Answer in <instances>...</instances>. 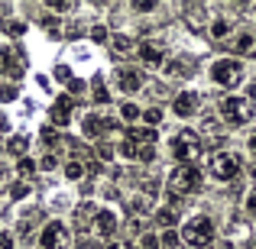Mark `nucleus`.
<instances>
[{
  "instance_id": "f257e3e1",
  "label": "nucleus",
  "mask_w": 256,
  "mask_h": 249,
  "mask_svg": "<svg viewBox=\"0 0 256 249\" xmlns=\"http://www.w3.org/2000/svg\"><path fill=\"white\" fill-rule=\"evenodd\" d=\"M178 237H182V246H188V249H208L218 240V224L208 214H194V217H188L182 224Z\"/></svg>"
},
{
  "instance_id": "f03ea898",
  "label": "nucleus",
  "mask_w": 256,
  "mask_h": 249,
  "mask_svg": "<svg viewBox=\"0 0 256 249\" xmlns=\"http://www.w3.org/2000/svg\"><path fill=\"white\" fill-rule=\"evenodd\" d=\"M208 78H211L218 87H224V91H237L240 84H244V62H240L237 55H220L214 58L211 65H208Z\"/></svg>"
},
{
  "instance_id": "7ed1b4c3",
  "label": "nucleus",
  "mask_w": 256,
  "mask_h": 249,
  "mask_svg": "<svg viewBox=\"0 0 256 249\" xmlns=\"http://www.w3.org/2000/svg\"><path fill=\"white\" fill-rule=\"evenodd\" d=\"M218 113L227 126H246L256 117V104H250L244 94H224L218 100Z\"/></svg>"
},
{
  "instance_id": "20e7f679",
  "label": "nucleus",
  "mask_w": 256,
  "mask_h": 249,
  "mask_svg": "<svg viewBox=\"0 0 256 249\" xmlns=\"http://www.w3.org/2000/svg\"><path fill=\"white\" fill-rule=\"evenodd\" d=\"M169 152L175 156L178 165H194L201 159V152H204V143H201V136L194 130H178L169 139Z\"/></svg>"
},
{
  "instance_id": "39448f33",
  "label": "nucleus",
  "mask_w": 256,
  "mask_h": 249,
  "mask_svg": "<svg viewBox=\"0 0 256 249\" xmlns=\"http://www.w3.org/2000/svg\"><path fill=\"white\" fill-rule=\"evenodd\" d=\"M201 185V172L198 165H172L169 175H166V191L175 194V198H185V194H194Z\"/></svg>"
},
{
  "instance_id": "423d86ee",
  "label": "nucleus",
  "mask_w": 256,
  "mask_h": 249,
  "mask_svg": "<svg viewBox=\"0 0 256 249\" xmlns=\"http://www.w3.org/2000/svg\"><path fill=\"white\" fill-rule=\"evenodd\" d=\"M240 172H244V159H240L234 149L214 152L211 162H208V175H211V178H218V181H234Z\"/></svg>"
},
{
  "instance_id": "0eeeda50",
  "label": "nucleus",
  "mask_w": 256,
  "mask_h": 249,
  "mask_svg": "<svg viewBox=\"0 0 256 249\" xmlns=\"http://www.w3.org/2000/svg\"><path fill=\"white\" fill-rule=\"evenodd\" d=\"M110 84H114V91L124 94V100H126L130 94L143 91V87H146V78H143V71L133 68V65H117V68L110 71Z\"/></svg>"
},
{
  "instance_id": "6e6552de",
  "label": "nucleus",
  "mask_w": 256,
  "mask_h": 249,
  "mask_svg": "<svg viewBox=\"0 0 256 249\" xmlns=\"http://www.w3.org/2000/svg\"><path fill=\"white\" fill-rule=\"evenodd\" d=\"M72 243V233H68V224L65 220H49V224L39 230V249H68Z\"/></svg>"
},
{
  "instance_id": "1a4fd4ad",
  "label": "nucleus",
  "mask_w": 256,
  "mask_h": 249,
  "mask_svg": "<svg viewBox=\"0 0 256 249\" xmlns=\"http://www.w3.org/2000/svg\"><path fill=\"white\" fill-rule=\"evenodd\" d=\"M120 230V217L110 211V207H98L91 217V233L98 240H114V233Z\"/></svg>"
},
{
  "instance_id": "9d476101",
  "label": "nucleus",
  "mask_w": 256,
  "mask_h": 249,
  "mask_svg": "<svg viewBox=\"0 0 256 249\" xmlns=\"http://www.w3.org/2000/svg\"><path fill=\"white\" fill-rule=\"evenodd\" d=\"M136 58L143 62V68H152V71H162V65H166V49H162V42H152V39H143V42H136Z\"/></svg>"
},
{
  "instance_id": "9b49d317",
  "label": "nucleus",
  "mask_w": 256,
  "mask_h": 249,
  "mask_svg": "<svg viewBox=\"0 0 256 249\" xmlns=\"http://www.w3.org/2000/svg\"><path fill=\"white\" fill-rule=\"evenodd\" d=\"M169 110H172L178 120H188V117H194V113L201 110V94H198V91H192V87H185V91H178V94L172 97Z\"/></svg>"
},
{
  "instance_id": "f8f14e48",
  "label": "nucleus",
  "mask_w": 256,
  "mask_h": 249,
  "mask_svg": "<svg viewBox=\"0 0 256 249\" xmlns=\"http://www.w3.org/2000/svg\"><path fill=\"white\" fill-rule=\"evenodd\" d=\"M114 126H117V123H114L110 117H104L100 110H88V113H82V133H84L88 139H100L107 130H114Z\"/></svg>"
},
{
  "instance_id": "ddd939ff",
  "label": "nucleus",
  "mask_w": 256,
  "mask_h": 249,
  "mask_svg": "<svg viewBox=\"0 0 256 249\" xmlns=\"http://www.w3.org/2000/svg\"><path fill=\"white\" fill-rule=\"evenodd\" d=\"M72 113H75V100H72V97H58L56 104H52V110H49V123L68 126L72 123Z\"/></svg>"
},
{
  "instance_id": "4468645a",
  "label": "nucleus",
  "mask_w": 256,
  "mask_h": 249,
  "mask_svg": "<svg viewBox=\"0 0 256 249\" xmlns=\"http://www.w3.org/2000/svg\"><path fill=\"white\" fill-rule=\"evenodd\" d=\"M230 49L237 52V55H256V32L237 29V32L230 36Z\"/></svg>"
},
{
  "instance_id": "2eb2a0df",
  "label": "nucleus",
  "mask_w": 256,
  "mask_h": 249,
  "mask_svg": "<svg viewBox=\"0 0 256 249\" xmlns=\"http://www.w3.org/2000/svg\"><path fill=\"white\" fill-rule=\"evenodd\" d=\"M162 71H166V78H188L194 71V65L188 62L185 55H175V58H166Z\"/></svg>"
},
{
  "instance_id": "dca6fc26",
  "label": "nucleus",
  "mask_w": 256,
  "mask_h": 249,
  "mask_svg": "<svg viewBox=\"0 0 256 249\" xmlns=\"http://www.w3.org/2000/svg\"><path fill=\"white\" fill-rule=\"evenodd\" d=\"M152 224L159 227V233L175 230V227H178V211H175V207H159V211L152 214Z\"/></svg>"
},
{
  "instance_id": "f3484780",
  "label": "nucleus",
  "mask_w": 256,
  "mask_h": 249,
  "mask_svg": "<svg viewBox=\"0 0 256 249\" xmlns=\"http://www.w3.org/2000/svg\"><path fill=\"white\" fill-rule=\"evenodd\" d=\"M126 139L136 146H152L159 139V130H150V126H130L126 130Z\"/></svg>"
},
{
  "instance_id": "a211bd4d",
  "label": "nucleus",
  "mask_w": 256,
  "mask_h": 249,
  "mask_svg": "<svg viewBox=\"0 0 256 249\" xmlns=\"http://www.w3.org/2000/svg\"><path fill=\"white\" fill-rule=\"evenodd\" d=\"M208 36H211L214 42H227V39L234 36V26H230V19H224V16L211 19V26H208Z\"/></svg>"
},
{
  "instance_id": "6ab92c4d",
  "label": "nucleus",
  "mask_w": 256,
  "mask_h": 249,
  "mask_svg": "<svg viewBox=\"0 0 256 249\" xmlns=\"http://www.w3.org/2000/svg\"><path fill=\"white\" fill-rule=\"evenodd\" d=\"M140 120H146V126H150V130H159V126H162V120H166V110L159 104H150V107H143Z\"/></svg>"
},
{
  "instance_id": "aec40b11",
  "label": "nucleus",
  "mask_w": 256,
  "mask_h": 249,
  "mask_svg": "<svg viewBox=\"0 0 256 249\" xmlns=\"http://www.w3.org/2000/svg\"><path fill=\"white\" fill-rule=\"evenodd\" d=\"M117 110H120V120H124V123H136L143 107H140L136 100H124V104H117Z\"/></svg>"
},
{
  "instance_id": "412c9836",
  "label": "nucleus",
  "mask_w": 256,
  "mask_h": 249,
  "mask_svg": "<svg viewBox=\"0 0 256 249\" xmlns=\"http://www.w3.org/2000/svg\"><path fill=\"white\" fill-rule=\"evenodd\" d=\"M62 175H65V181H84V162L68 159V162L62 165Z\"/></svg>"
},
{
  "instance_id": "4be33fe9",
  "label": "nucleus",
  "mask_w": 256,
  "mask_h": 249,
  "mask_svg": "<svg viewBox=\"0 0 256 249\" xmlns=\"http://www.w3.org/2000/svg\"><path fill=\"white\" fill-rule=\"evenodd\" d=\"M91 97H94V104H110V91H107L104 81H100V75L91 81Z\"/></svg>"
},
{
  "instance_id": "5701e85b",
  "label": "nucleus",
  "mask_w": 256,
  "mask_h": 249,
  "mask_svg": "<svg viewBox=\"0 0 256 249\" xmlns=\"http://www.w3.org/2000/svg\"><path fill=\"white\" fill-rule=\"evenodd\" d=\"M159 243H162V249H182L178 230H162V233H159Z\"/></svg>"
},
{
  "instance_id": "b1692460",
  "label": "nucleus",
  "mask_w": 256,
  "mask_h": 249,
  "mask_svg": "<svg viewBox=\"0 0 256 249\" xmlns=\"http://www.w3.org/2000/svg\"><path fill=\"white\" fill-rule=\"evenodd\" d=\"M117 156L126 159V162H136V143H130V139H120V143H117Z\"/></svg>"
},
{
  "instance_id": "393cba45",
  "label": "nucleus",
  "mask_w": 256,
  "mask_h": 249,
  "mask_svg": "<svg viewBox=\"0 0 256 249\" xmlns=\"http://www.w3.org/2000/svg\"><path fill=\"white\" fill-rule=\"evenodd\" d=\"M140 249H162L159 233L156 230H143V233H140Z\"/></svg>"
},
{
  "instance_id": "a878e982",
  "label": "nucleus",
  "mask_w": 256,
  "mask_h": 249,
  "mask_svg": "<svg viewBox=\"0 0 256 249\" xmlns=\"http://www.w3.org/2000/svg\"><path fill=\"white\" fill-rule=\"evenodd\" d=\"M30 191H32V185L30 181H13V188H10V194H13V201H23V198H30Z\"/></svg>"
},
{
  "instance_id": "bb28decb",
  "label": "nucleus",
  "mask_w": 256,
  "mask_h": 249,
  "mask_svg": "<svg viewBox=\"0 0 256 249\" xmlns=\"http://www.w3.org/2000/svg\"><path fill=\"white\" fill-rule=\"evenodd\" d=\"M110 45H114L117 52H133V49H136V42H133L130 36H120V32H117V36L110 39Z\"/></svg>"
},
{
  "instance_id": "cd10ccee",
  "label": "nucleus",
  "mask_w": 256,
  "mask_h": 249,
  "mask_svg": "<svg viewBox=\"0 0 256 249\" xmlns=\"http://www.w3.org/2000/svg\"><path fill=\"white\" fill-rule=\"evenodd\" d=\"M136 162H143V165L156 162V146H136Z\"/></svg>"
},
{
  "instance_id": "c85d7f7f",
  "label": "nucleus",
  "mask_w": 256,
  "mask_h": 249,
  "mask_svg": "<svg viewBox=\"0 0 256 249\" xmlns=\"http://www.w3.org/2000/svg\"><path fill=\"white\" fill-rule=\"evenodd\" d=\"M244 211H246V217H253L256 220V185L246 191V198H244Z\"/></svg>"
},
{
  "instance_id": "c756f323",
  "label": "nucleus",
  "mask_w": 256,
  "mask_h": 249,
  "mask_svg": "<svg viewBox=\"0 0 256 249\" xmlns=\"http://www.w3.org/2000/svg\"><path fill=\"white\" fill-rule=\"evenodd\" d=\"M39 168H42V172H52V168H58V159H56V152H46V156L39 159Z\"/></svg>"
},
{
  "instance_id": "7c9ffc66",
  "label": "nucleus",
  "mask_w": 256,
  "mask_h": 249,
  "mask_svg": "<svg viewBox=\"0 0 256 249\" xmlns=\"http://www.w3.org/2000/svg\"><path fill=\"white\" fill-rule=\"evenodd\" d=\"M159 188H162V185H159V181H156V178H146V185H143V194H146V198H152V201H156V194H159Z\"/></svg>"
},
{
  "instance_id": "2f4dec72",
  "label": "nucleus",
  "mask_w": 256,
  "mask_h": 249,
  "mask_svg": "<svg viewBox=\"0 0 256 249\" xmlns=\"http://www.w3.org/2000/svg\"><path fill=\"white\" fill-rule=\"evenodd\" d=\"M16 172H20V175H26V181H30V175L36 172V165H32L30 159H20V162H16Z\"/></svg>"
},
{
  "instance_id": "473e14b6",
  "label": "nucleus",
  "mask_w": 256,
  "mask_h": 249,
  "mask_svg": "<svg viewBox=\"0 0 256 249\" xmlns=\"http://www.w3.org/2000/svg\"><path fill=\"white\" fill-rule=\"evenodd\" d=\"M6 149H10V152H26V139L23 136H13L10 143H6Z\"/></svg>"
},
{
  "instance_id": "72a5a7b5",
  "label": "nucleus",
  "mask_w": 256,
  "mask_h": 249,
  "mask_svg": "<svg viewBox=\"0 0 256 249\" xmlns=\"http://www.w3.org/2000/svg\"><path fill=\"white\" fill-rule=\"evenodd\" d=\"M52 211H68V198H65V194H56V198H52Z\"/></svg>"
},
{
  "instance_id": "f704fd0d",
  "label": "nucleus",
  "mask_w": 256,
  "mask_h": 249,
  "mask_svg": "<svg viewBox=\"0 0 256 249\" xmlns=\"http://www.w3.org/2000/svg\"><path fill=\"white\" fill-rule=\"evenodd\" d=\"M0 249H13V237L6 230H0Z\"/></svg>"
},
{
  "instance_id": "c9c22d12",
  "label": "nucleus",
  "mask_w": 256,
  "mask_h": 249,
  "mask_svg": "<svg viewBox=\"0 0 256 249\" xmlns=\"http://www.w3.org/2000/svg\"><path fill=\"white\" fill-rule=\"evenodd\" d=\"M91 36L98 39V42H107V29H104V26H94V29H91Z\"/></svg>"
},
{
  "instance_id": "e433bc0d",
  "label": "nucleus",
  "mask_w": 256,
  "mask_h": 249,
  "mask_svg": "<svg viewBox=\"0 0 256 249\" xmlns=\"http://www.w3.org/2000/svg\"><path fill=\"white\" fill-rule=\"evenodd\" d=\"M133 10H136V13H152L156 3H133Z\"/></svg>"
},
{
  "instance_id": "4c0bfd02",
  "label": "nucleus",
  "mask_w": 256,
  "mask_h": 249,
  "mask_svg": "<svg viewBox=\"0 0 256 249\" xmlns=\"http://www.w3.org/2000/svg\"><path fill=\"white\" fill-rule=\"evenodd\" d=\"M246 149L256 156V130H250V136H246Z\"/></svg>"
},
{
  "instance_id": "58836bf2",
  "label": "nucleus",
  "mask_w": 256,
  "mask_h": 249,
  "mask_svg": "<svg viewBox=\"0 0 256 249\" xmlns=\"http://www.w3.org/2000/svg\"><path fill=\"white\" fill-rule=\"evenodd\" d=\"M49 10H56V13H65V10H68V3H62V0H52V3H49Z\"/></svg>"
},
{
  "instance_id": "ea45409f",
  "label": "nucleus",
  "mask_w": 256,
  "mask_h": 249,
  "mask_svg": "<svg viewBox=\"0 0 256 249\" xmlns=\"http://www.w3.org/2000/svg\"><path fill=\"white\" fill-rule=\"evenodd\" d=\"M10 65V49H0V68H6Z\"/></svg>"
},
{
  "instance_id": "a19ab883",
  "label": "nucleus",
  "mask_w": 256,
  "mask_h": 249,
  "mask_svg": "<svg viewBox=\"0 0 256 249\" xmlns=\"http://www.w3.org/2000/svg\"><path fill=\"white\" fill-rule=\"evenodd\" d=\"M104 249H130V246H126V243H124V240H110V243H107Z\"/></svg>"
},
{
  "instance_id": "79ce46f5",
  "label": "nucleus",
  "mask_w": 256,
  "mask_h": 249,
  "mask_svg": "<svg viewBox=\"0 0 256 249\" xmlns=\"http://www.w3.org/2000/svg\"><path fill=\"white\" fill-rule=\"evenodd\" d=\"M68 87H72V94H82V91H84V84H82V81H75V78L68 81Z\"/></svg>"
},
{
  "instance_id": "37998d69",
  "label": "nucleus",
  "mask_w": 256,
  "mask_h": 249,
  "mask_svg": "<svg viewBox=\"0 0 256 249\" xmlns=\"http://www.w3.org/2000/svg\"><path fill=\"white\" fill-rule=\"evenodd\" d=\"M244 249H256V233H250V237L244 240Z\"/></svg>"
},
{
  "instance_id": "c03bdc74",
  "label": "nucleus",
  "mask_w": 256,
  "mask_h": 249,
  "mask_svg": "<svg viewBox=\"0 0 256 249\" xmlns=\"http://www.w3.org/2000/svg\"><path fill=\"white\" fill-rule=\"evenodd\" d=\"M13 94H16V91H13V87H0V97H4V100H10Z\"/></svg>"
},
{
  "instance_id": "a18cd8bd",
  "label": "nucleus",
  "mask_w": 256,
  "mask_h": 249,
  "mask_svg": "<svg viewBox=\"0 0 256 249\" xmlns=\"http://www.w3.org/2000/svg\"><path fill=\"white\" fill-rule=\"evenodd\" d=\"M214 249H234V243H218Z\"/></svg>"
},
{
  "instance_id": "49530a36",
  "label": "nucleus",
  "mask_w": 256,
  "mask_h": 249,
  "mask_svg": "<svg viewBox=\"0 0 256 249\" xmlns=\"http://www.w3.org/2000/svg\"><path fill=\"white\" fill-rule=\"evenodd\" d=\"M250 178H253V181H256V165H253V168H250Z\"/></svg>"
},
{
  "instance_id": "de8ad7c7",
  "label": "nucleus",
  "mask_w": 256,
  "mask_h": 249,
  "mask_svg": "<svg viewBox=\"0 0 256 249\" xmlns=\"http://www.w3.org/2000/svg\"><path fill=\"white\" fill-rule=\"evenodd\" d=\"M84 249H98V246H94V243H91V246H84Z\"/></svg>"
},
{
  "instance_id": "09e8293b",
  "label": "nucleus",
  "mask_w": 256,
  "mask_h": 249,
  "mask_svg": "<svg viewBox=\"0 0 256 249\" xmlns=\"http://www.w3.org/2000/svg\"><path fill=\"white\" fill-rule=\"evenodd\" d=\"M36 249H39V246H36Z\"/></svg>"
}]
</instances>
